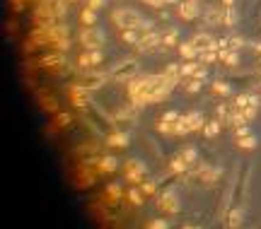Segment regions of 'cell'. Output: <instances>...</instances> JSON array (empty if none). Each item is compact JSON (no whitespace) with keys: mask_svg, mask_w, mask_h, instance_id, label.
Listing matches in <instances>:
<instances>
[{"mask_svg":"<svg viewBox=\"0 0 261 229\" xmlns=\"http://www.w3.org/2000/svg\"><path fill=\"white\" fill-rule=\"evenodd\" d=\"M177 78L169 75H140L128 80V99L133 102V106H148V104H160L165 102L169 92L177 87Z\"/></svg>","mask_w":261,"mask_h":229,"instance_id":"1","label":"cell"},{"mask_svg":"<svg viewBox=\"0 0 261 229\" xmlns=\"http://www.w3.org/2000/svg\"><path fill=\"white\" fill-rule=\"evenodd\" d=\"M114 24L121 29H140L143 34H148L152 32V22H148L145 17H140L136 10H131V8H119V10H114Z\"/></svg>","mask_w":261,"mask_h":229,"instance_id":"2","label":"cell"},{"mask_svg":"<svg viewBox=\"0 0 261 229\" xmlns=\"http://www.w3.org/2000/svg\"><path fill=\"white\" fill-rule=\"evenodd\" d=\"M206 126V118L201 111H189L186 116H181V121L177 123V135H186L193 130H201Z\"/></svg>","mask_w":261,"mask_h":229,"instance_id":"3","label":"cell"},{"mask_svg":"<svg viewBox=\"0 0 261 229\" xmlns=\"http://www.w3.org/2000/svg\"><path fill=\"white\" fill-rule=\"evenodd\" d=\"M104 32L97 27H83L80 29V44H83L85 48H102V44H104Z\"/></svg>","mask_w":261,"mask_h":229,"instance_id":"4","label":"cell"},{"mask_svg":"<svg viewBox=\"0 0 261 229\" xmlns=\"http://www.w3.org/2000/svg\"><path fill=\"white\" fill-rule=\"evenodd\" d=\"M157 208H160L162 212H167V215H177L179 210H181V202H179L177 193L169 188V190H165V193L157 196Z\"/></svg>","mask_w":261,"mask_h":229,"instance_id":"5","label":"cell"},{"mask_svg":"<svg viewBox=\"0 0 261 229\" xmlns=\"http://www.w3.org/2000/svg\"><path fill=\"white\" fill-rule=\"evenodd\" d=\"M124 174L131 184H143L145 181V164L140 160H128L124 164Z\"/></svg>","mask_w":261,"mask_h":229,"instance_id":"6","label":"cell"},{"mask_svg":"<svg viewBox=\"0 0 261 229\" xmlns=\"http://www.w3.org/2000/svg\"><path fill=\"white\" fill-rule=\"evenodd\" d=\"M177 12L181 20L191 22V20H196V17L201 14V5H198V0H184V2L177 5Z\"/></svg>","mask_w":261,"mask_h":229,"instance_id":"7","label":"cell"},{"mask_svg":"<svg viewBox=\"0 0 261 229\" xmlns=\"http://www.w3.org/2000/svg\"><path fill=\"white\" fill-rule=\"evenodd\" d=\"M160 44H162V34H157V32H148V34H143V39L138 44L136 48L140 54H148V51H155V48H160Z\"/></svg>","mask_w":261,"mask_h":229,"instance_id":"8","label":"cell"},{"mask_svg":"<svg viewBox=\"0 0 261 229\" xmlns=\"http://www.w3.org/2000/svg\"><path fill=\"white\" fill-rule=\"evenodd\" d=\"M136 63L133 60H126L124 66H116L114 70H111V78L114 80H124V82H128V80H133L136 78Z\"/></svg>","mask_w":261,"mask_h":229,"instance_id":"9","label":"cell"},{"mask_svg":"<svg viewBox=\"0 0 261 229\" xmlns=\"http://www.w3.org/2000/svg\"><path fill=\"white\" fill-rule=\"evenodd\" d=\"M104 60V54H102V48H87L83 56H80V68H97L99 63Z\"/></svg>","mask_w":261,"mask_h":229,"instance_id":"10","label":"cell"},{"mask_svg":"<svg viewBox=\"0 0 261 229\" xmlns=\"http://www.w3.org/2000/svg\"><path fill=\"white\" fill-rule=\"evenodd\" d=\"M179 56L186 60H196L201 56V46L196 41H184V44H179Z\"/></svg>","mask_w":261,"mask_h":229,"instance_id":"11","label":"cell"},{"mask_svg":"<svg viewBox=\"0 0 261 229\" xmlns=\"http://www.w3.org/2000/svg\"><path fill=\"white\" fill-rule=\"evenodd\" d=\"M116 169H119V160H116V157H111V154L99 157V162H97V172H102V174H114Z\"/></svg>","mask_w":261,"mask_h":229,"instance_id":"12","label":"cell"},{"mask_svg":"<svg viewBox=\"0 0 261 229\" xmlns=\"http://www.w3.org/2000/svg\"><path fill=\"white\" fill-rule=\"evenodd\" d=\"M162 34V46L165 48H174V46H179V32L174 27L165 29V32H160Z\"/></svg>","mask_w":261,"mask_h":229,"instance_id":"13","label":"cell"},{"mask_svg":"<svg viewBox=\"0 0 261 229\" xmlns=\"http://www.w3.org/2000/svg\"><path fill=\"white\" fill-rule=\"evenodd\" d=\"M222 24L225 27H234L237 24V10H234V5H222Z\"/></svg>","mask_w":261,"mask_h":229,"instance_id":"14","label":"cell"},{"mask_svg":"<svg viewBox=\"0 0 261 229\" xmlns=\"http://www.w3.org/2000/svg\"><path fill=\"white\" fill-rule=\"evenodd\" d=\"M121 39H124L126 44H131V46H138L140 39H143V32H140V29H124V32H121Z\"/></svg>","mask_w":261,"mask_h":229,"instance_id":"15","label":"cell"},{"mask_svg":"<svg viewBox=\"0 0 261 229\" xmlns=\"http://www.w3.org/2000/svg\"><path fill=\"white\" fill-rule=\"evenodd\" d=\"M220 174H222L220 169H213V166H206V164L198 166V178H203V181H218Z\"/></svg>","mask_w":261,"mask_h":229,"instance_id":"16","label":"cell"},{"mask_svg":"<svg viewBox=\"0 0 261 229\" xmlns=\"http://www.w3.org/2000/svg\"><path fill=\"white\" fill-rule=\"evenodd\" d=\"M109 148H128V135L126 133H111L107 140Z\"/></svg>","mask_w":261,"mask_h":229,"instance_id":"17","label":"cell"},{"mask_svg":"<svg viewBox=\"0 0 261 229\" xmlns=\"http://www.w3.org/2000/svg\"><path fill=\"white\" fill-rule=\"evenodd\" d=\"M220 60H222L225 66H237V63H239V54L232 51V48H230V51H227V48H220Z\"/></svg>","mask_w":261,"mask_h":229,"instance_id":"18","label":"cell"},{"mask_svg":"<svg viewBox=\"0 0 261 229\" xmlns=\"http://www.w3.org/2000/svg\"><path fill=\"white\" fill-rule=\"evenodd\" d=\"M80 22H83L85 27H95L97 10H92V8H85V10H80Z\"/></svg>","mask_w":261,"mask_h":229,"instance_id":"19","label":"cell"},{"mask_svg":"<svg viewBox=\"0 0 261 229\" xmlns=\"http://www.w3.org/2000/svg\"><path fill=\"white\" fill-rule=\"evenodd\" d=\"M220 130H222V123H220V118H215V121H206V126H203V133H206V138H215V135H220Z\"/></svg>","mask_w":261,"mask_h":229,"instance_id":"20","label":"cell"},{"mask_svg":"<svg viewBox=\"0 0 261 229\" xmlns=\"http://www.w3.org/2000/svg\"><path fill=\"white\" fill-rule=\"evenodd\" d=\"M186 169H189V162H186V160L181 157V152H179L177 157L172 160V172H174V174H184Z\"/></svg>","mask_w":261,"mask_h":229,"instance_id":"21","label":"cell"},{"mask_svg":"<svg viewBox=\"0 0 261 229\" xmlns=\"http://www.w3.org/2000/svg\"><path fill=\"white\" fill-rule=\"evenodd\" d=\"M234 142H237V148H242V150H254L256 145H259V140H256L254 135H247V138H237Z\"/></svg>","mask_w":261,"mask_h":229,"instance_id":"22","label":"cell"},{"mask_svg":"<svg viewBox=\"0 0 261 229\" xmlns=\"http://www.w3.org/2000/svg\"><path fill=\"white\" fill-rule=\"evenodd\" d=\"M181 157H184V160L189 162V166H191V164L198 162V150L196 148H184L181 150Z\"/></svg>","mask_w":261,"mask_h":229,"instance_id":"23","label":"cell"},{"mask_svg":"<svg viewBox=\"0 0 261 229\" xmlns=\"http://www.w3.org/2000/svg\"><path fill=\"white\" fill-rule=\"evenodd\" d=\"M213 92H215V94L227 96V94H232V87H230L227 82H220V80H215V82H213Z\"/></svg>","mask_w":261,"mask_h":229,"instance_id":"24","label":"cell"},{"mask_svg":"<svg viewBox=\"0 0 261 229\" xmlns=\"http://www.w3.org/2000/svg\"><path fill=\"white\" fill-rule=\"evenodd\" d=\"M249 104H251V94H237L234 96V102H232L234 108H247Z\"/></svg>","mask_w":261,"mask_h":229,"instance_id":"25","label":"cell"},{"mask_svg":"<svg viewBox=\"0 0 261 229\" xmlns=\"http://www.w3.org/2000/svg\"><path fill=\"white\" fill-rule=\"evenodd\" d=\"M143 196H145V193H143L140 188H131V190H128V200L133 202V205H143Z\"/></svg>","mask_w":261,"mask_h":229,"instance_id":"26","label":"cell"},{"mask_svg":"<svg viewBox=\"0 0 261 229\" xmlns=\"http://www.w3.org/2000/svg\"><path fill=\"white\" fill-rule=\"evenodd\" d=\"M227 224H230L232 229L239 227V224H242V212H239V210H232V212H230V217H227Z\"/></svg>","mask_w":261,"mask_h":229,"instance_id":"27","label":"cell"},{"mask_svg":"<svg viewBox=\"0 0 261 229\" xmlns=\"http://www.w3.org/2000/svg\"><path fill=\"white\" fill-rule=\"evenodd\" d=\"M107 193H109L111 200H119V198L124 196V193H121V186H119V184H109V186H107Z\"/></svg>","mask_w":261,"mask_h":229,"instance_id":"28","label":"cell"},{"mask_svg":"<svg viewBox=\"0 0 261 229\" xmlns=\"http://www.w3.org/2000/svg\"><path fill=\"white\" fill-rule=\"evenodd\" d=\"M140 190H143L145 196H152V193L157 190V184H155L152 178H145V181H143V186H140Z\"/></svg>","mask_w":261,"mask_h":229,"instance_id":"29","label":"cell"},{"mask_svg":"<svg viewBox=\"0 0 261 229\" xmlns=\"http://www.w3.org/2000/svg\"><path fill=\"white\" fill-rule=\"evenodd\" d=\"M63 58H61V54H56V56H46V58H42L39 63H42L44 68H51V66H56V63H61Z\"/></svg>","mask_w":261,"mask_h":229,"instance_id":"30","label":"cell"},{"mask_svg":"<svg viewBox=\"0 0 261 229\" xmlns=\"http://www.w3.org/2000/svg\"><path fill=\"white\" fill-rule=\"evenodd\" d=\"M201 87H203V80H198V78H191L189 84H186V92H201Z\"/></svg>","mask_w":261,"mask_h":229,"instance_id":"31","label":"cell"},{"mask_svg":"<svg viewBox=\"0 0 261 229\" xmlns=\"http://www.w3.org/2000/svg\"><path fill=\"white\" fill-rule=\"evenodd\" d=\"M247 135H251V130H249L247 123H244V126H237V128H234V140H237V138H247Z\"/></svg>","mask_w":261,"mask_h":229,"instance_id":"32","label":"cell"},{"mask_svg":"<svg viewBox=\"0 0 261 229\" xmlns=\"http://www.w3.org/2000/svg\"><path fill=\"white\" fill-rule=\"evenodd\" d=\"M162 121H167V123H179V121H181V116H179V111H167L165 116H162Z\"/></svg>","mask_w":261,"mask_h":229,"instance_id":"33","label":"cell"},{"mask_svg":"<svg viewBox=\"0 0 261 229\" xmlns=\"http://www.w3.org/2000/svg\"><path fill=\"white\" fill-rule=\"evenodd\" d=\"M70 121H73V116H70V114H58V116H56V126H61V128H63V126H68Z\"/></svg>","mask_w":261,"mask_h":229,"instance_id":"34","label":"cell"},{"mask_svg":"<svg viewBox=\"0 0 261 229\" xmlns=\"http://www.w3.org/2000/svg\"><path fill=\"white\" fill-rule=\"evenodd\" d=\"M148 229H169V222H165V220H152L150 224H148Z\"/></svg>","mask_w":261,"mask_h":229,"instance_id":"35","label":"cell"},{"mask_svg":"<svg viewBox=\"0 0 261 229\" xmlns=\"http://www.w3.org/2000/svg\"><path fill=\"white\" fill-rule=\"evenodd\" d=\"M107 5V0H87V8H92V10H102Z\"/></svg>","mask_w":261,"mask_h":229,"instance_id":"36","label":"cell"},{"mask_svg":"<svg viewBox=\"0 0 261 229\" xmlns=\"http://www.w3.org/2000/svg\"><path fill=\"white\" fill-rule=\"evenodd\" d=\"M244 111V116H247V121H251L254 116H256V111H259V106H247V108H242Z\"/></svg>","mask_w":261,"mask_h":229,"instance_id":"37","label":"cell"},{"mask_svg":"<svg viewBox=\"0 0 261 229\" xmlns=\"http://www.w3.org/2000/svg\"><path fill=\"white\" fill-rule=\"evenodd\" d=\"M143 2H148L152 8H160V5H165V0H143Z\"/></svg>","mask_w":261,"mask_h":229,"instance_id":"38","label":"cell"},{"mask_svg":"<svg viewBox=\"0 0 261 229\" xmlns=\"http://www.w3.org/2000/svg\"><path fill=\"white\" fill-rule=\"evenodd\" d=\"M165 5H179V0H165Z\"/></svg>","mask_w":261,"mask_h":229,"instance_id":"39","label":"cell"},{"mask_svg":"<svg viewBox=\"0 0 261 229\" xmlns=\"http://www.w3.org/2000/svg\"><path fill=\"white\" fill-rule=\"evenodd\" d=\"M237 0H222V5H234Z\"/></svg>","mask_w":261,"mask_h":229,"instance_id":"40","label":"cell"},{"mask_svg":"<svg viewBox=\"0 0 261 229\" xmlns=\"http://www.w3.org/2000/svg\"><path fill=\"white\" fill-rule=\"evenodd\" d=\"M184 229H196V227H184Z\"/></svg>","mask_w":261,"mask_h":229,"instance_id":"41","label":"cell"},{"mask_svg":"<svg viewBox=\"0 0 261 229\" xmlns=\"http://www.w3.org/2000/svg\"><path fill=\"white\" fill-rule=\"evenodd\" d=\"M259 90H261V80H259Z\"/></svg>","mask_w":261,"mask_h":229,"instance_id":"42","label":"cell"}]
</instances>
